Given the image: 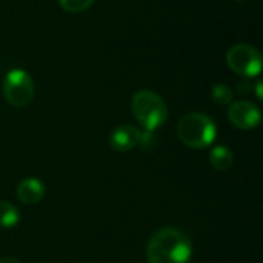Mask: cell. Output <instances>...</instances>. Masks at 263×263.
<instances>
[{
	"instance_id": "cell-11",
	"label": "cell",
	"mask_w": 263,
	"mask_h": 263,
	"mask_svg": "<svg viewBox=\"0 0 263 263\" xmlns=\"http://www.w3.org/2000/svg\"><path fill=\"white\" fill-rule=\"evenodd\" d=\"M211 97L214 102H217L219 105H230L233 102V91L228 85L219 83L216 86H213L211 89Z\"/></svg>"
},
{
	"instance_id": "cell-7",
	"label": "cell",
	"mask_w": 263,
	"mask_h": 263,
	"mask_svg": "<svg viewBox=\"0 0 263 263\" xmlns=\"http://www.w3.org/2000/svg\"><path fill=\"white\" fill-rule=\"evenodd\" d=\"M142 131L133 125H120L109 136V145L114 151L128 153L140 143Z\"/></svg>"
},
{
	"instance_id": "cell-2",
	"label": "cell",
	"mask_w": 263,
	"mask_h": 263,
	"mask_svg": "<svg viewBox=\"0 0 263 263\" xmlns=\"http://www.w3.org/2000/svg\"><path fill=\"white\" fill-rule=\"evenodd\" d=\"M131 109L136 120L146 131H156L168 119V108L165 100L157 92L149 89H140L133 96Z\"/></svg>"
},
{
	"instance_id": "cell-9",
	"label": "cell",
	"mask_w": 263,
	"mask_h": 263,
	"mask_svg": "<svg viewBox=\"0 0 263 263\" xmlns=\"http://www.w3.org/2000/svg\"><path fill=\"white\" fill-rule=\"evenodd\" d=\"M210 163L217 171H228L234 163V156L227 146H216L210 153Z\"/></svg>"
},
{
	"instance_id": "cell-13",
	"label": "cell",
	"mask_w": 263,
	"mask_h": 263,
	"mask_svg": "<svg viewBox=\"0 0 263 263\" xmlns=\"http://www.w3.org/2000/svg\"><path fill=\"white\" fill-rule=\"evenodd\" d=\"M237 91H239L240 94H248V92L251 91V86H250V83L245 80V82H242V83H237Z\"/></svg>"
},
{
	"instance_id": "cell-12",
	"label": "cell",
	"mask_w": 263,
	"mask_h": 263,
	"mask_svg": "<svg viewBox=\"0 0 263 263\" xmlns=\"http://www.w3.org/2000/svg\"><path fill=\"white\" fill-rule=\"evenodd\" d=\"M92 3H94V0H59L60 8L68 12H83Z\"/></svg>"
},
{
	"instance_id": "cell-3",
	"label": "cell",
	"mask_w": 263,
	"mask_h": 263,
	"mask_svg": "<svg viewBox=\"0 0 263 263\" xmlns=\"http://www.w3.org/2000/svg\"><path fill=\"white\" fill-rule=\"evenodd\" d=\"M177 136L186 146L200 149L214 142L217 128L210 116L203 112H190L180 119L177 125Z\"/></svg>"
},
{
	"instance_id": "cell-6",
	"label": "cell",
	"mask_w": 263,
	"mask_h": 263,
	"mask_svg": "<svg viewBox=\"0 0 263 263\" xmlns=\"http://www.w3.org/2000/svg\"><path fill=\"white\" fill-rule=\"evenodd\" d=\"M228 119L239 129H254L260 123L262 114L254 103L248 100H239L231 103L228 109Z\"/></svg>"
},
{
	"instance_id": "cell-1",
	"label": "cell",
	"mask_w": 263,
	"mask_h": 263,
	"mask_svg": "<svg viewBox=\"0 0 263 263\" xmlns=\"http://www.w3.org/2000/svg\"><path fill=\"white\" fill-rule=\"evenodd\" d=\"M193 245L177 228H162L153 234L146 247L148 263H190Z\"/></svg>"
},
{
	"instance_id": "cell-10",
	"label": "cell",
	"mask_w": 263,
	"mask_h": 263,
	"mask_svg": "<svg viewBox=\"0 0 263 263\" xmlns=\"http://www.w3.org/2000/svg\"><path fill=\"white\" fill-rule=\"evenodd\" d=\"M20 220L18 210L9 203L0 200V228H14Z\"/></svg>"
},
{
	"instance_id": "cell-16",
	"label": "cell",
	"mask_w": 263,
	"mask_h": 263,
	"mask_svg": "<svg viewBox=\"0 0 263 263\" xmlns=\"http://www.w3.org/2000/svg\"><path fill=\"white\" fill-rule=\"evenodd\" d=\"M234 2H245V0H234Z\"/></svg>"
},
{
	"instance_id": "cell-8",
	"label": "cell",
	"mask_w": 263,
	"mask_h": 263,
	"mask_svg": "<svg viewBox=\"0 0 263 263\" xmlns=\"http://www.w3.org/2000/svg\"><path fill=\"white\" fill-rule=\"evenodd\" d=\"M15 196L22 203L34 205L39 203L45 196V185L39 179H25L18 183Z\"/></svg>"
},
{
	"instance_id": "cell-14",
	"label": "cell",
	"mask_w": 263,
	"mask_h": 263,
	"mask_svg": "<svg viewBox=\"0 0 263 263\" xmlns=\"http://www.w3.org/2000/svg\"><path fill=\"white\" fill-rule=\"evenodd\" d=\"M0 263H22L20 260H17V259H14V257H3V259H0Z\"/></svg>"
},
{
	"instance_id": "cell-4",
	"label": "cell",
	"mask_w": 263,
	"mask_h": 263,
	"mask_svg": "<svg viewBox=\"0 0 263 263\" xmlns=\"http://www.w3.org/2000/svg\"><path fill=\"white\" fill-rule=\"evenodd\" d=\"M227 65L233 72L245 79L257 77L262 71V55L254 46L239 43L228 49Z\"/></svg>"
},
{
	"instance_id": "cell-5",
	"label": "cell",
	"mask_w": 263,
	"mask_h": 263,
	"mask_svg": "<svg viewBox=\"0 0 263 263\" xmlns=\"http://www.w3.org/2000/svg\"><path fill=\"white\" fill-rule=\"evenodd\" d=\"M3 96L15 108L26 106L34 97V82L23 69H11L3 80Z\"/></svg>"
},
{
	"instance_id": "cell-15",
	"label": "cell",
	"mask_w": 263,
	"mask_h": 263,
	"mask_svg": "<svg viewBox=\"0 0 263 263\" xmlns=\"http://www.w3.org/2000/svg\"><path fill=\"white\" fill-rule=\"evenodd\" d=\"M256 86H257V97H259V99H262V83L259 82Z\"/></svg>"
}]
</instances>
